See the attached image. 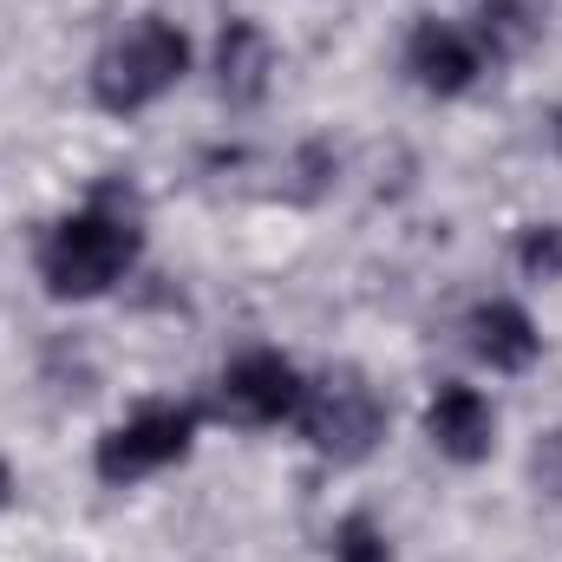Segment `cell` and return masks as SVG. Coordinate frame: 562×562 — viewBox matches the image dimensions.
I'll return each instance as SVG.
<instances>
[{"label": "cell", "mask_w": 562, "mask_h": 562, "mask_svg": "<svg viewBox=\"0 0 562 562\" xmlns=\"http://www.w3.org/2000/svg\"><path fill=\"white\" fill-rule=\"evenodd\" d=\"M144 249L138 216L112 210V203H86L72 216H59L40 243V281L53 301H99L112 294L119 281L132 276Z\"/></svg>", "instance_id": "1"}, {"label": "cell", "mask_w": 562, "mask_h": 562, "mask_svg": "<svg viewBox=\"0 0 562 562\" xmlns=\"http://www.w3.org/2000/svg\"><path fill=\"white\" fill-rule=\"evenodd\" d=\"M183 72H190V33L170 26V20H157V13H144L138 26H125L92 59V99L125 119V112L157 105Z\"/></svg>", "instance_id": "2"}, {"label": "cell", "mask_w": 562, "mask_h": 562, "mask_svg": "<svg viewBox=\"0 0 562 562\" xmlns=\"http://www.w3.org/2000/svg\"><path fill=\"white\" fill-rule=\"evenodd\" d=\"M294 425H301V438H307L321 458L360 464V458L386 438V406H380V393H373L360 373H327V380H307Z\"/></svg>", "instance_id": "3"}, {"label": "cell", "mask_w": 562, "mask_h": 562, "mask_svg": "<svg viewBox=\"0 0 562 562\" xmlns=\"http://www.w3.org/2000/svg\"><path fill=\"white\" fill-rule=\"evenodd\" d=\"M190 445H196V406H144V413L119 419L99 438L92 471H99L105 484H138L150 471L183 464Z\"/></svg>", "instance_id": "4"}, {"label": "cell", "mask_w": 562, "mask_h": 562, "mask_svg": "<svg viewBox=\"0 0 562 562\" xmlns=\"http://www.w3.org/2000/svg\"><path fill=\"white\" fill-rule=\"evenodd\" d=\"M301 393H307V380H301V367L276 353V347H249V353H236L229 367H223V386H216V400H223V413L243 425H281L301 413Z\"/></svg>", "instance_id": "5"}, {"label": "cell", "mask_w": 562, "mask_h": 562, "mask_svg": "<svg viewBox=\"0 0 562 562\" xmlns=\"http://www.w3.org/2000/svg\"><path fill=\"white\" fill-rule=\"evenodd\" d=\"M425 438L451 458V464H484L491 445H497V413L477 386H458L445 380L431 400H425Z\"/></svg>", "instance_id": "6"}, {"label": "cell", "mask_w": 562, "mask_h": 562, "mask_svg": "<svg viewBox=\"0 0 562 562\" xmlns=\"http://www.w3.org/2000/svg\"><path fill=\"white\" fill-rule=\"evenodd\" d=\"M406 72L419 79L431 99H458V92H471V86H477L484 53H477V40H471L464 26L419 20V26H413V40H406Z\"/></svg>", "instance_id": "7"}, {"label": "cell", "mask_w": 562, "mask_h": 562, "mask_svg": "<svg viewBox=\"0 0 562 562\" xmlns=\"http://www.w3.org/2000/svg\"><path fill=\"white\" fill-rule=\"evenodd\" d=\"M464 334H471V353L491 373H524L543 353V334H537V321H530L524 301H477L471 321H464Z\"/></svg>", "instance_id": "8"}, {"label": "cell", "mask_w": 562, "mask_h": 562, "mask_svg": "<svg viewBox=\"0 0 562 562\" xmlns=\"http://www.w3.org/2000/svg\"><path fill=\"white\" fill-rule=\"evenodd\" d=\"M276 79V40L256 20H229L216 33V92L229 105H262Z\"/></svg>", "instance_id": "9"}, {"label": "cell", "mask_w": 562, "mask_h": 562, "mask_svg": "<svg viewBox=\"0 0 562 562\" xmlns=\"http://www.w3.org/2000/svg\"><path fill=\"white\" fill-rule=\"evenodd\" d=\"M471 40H477V53L497 66V59H517V53L537 40V20H530L524 0H477V26H471Z\"/></svg>", "instance_id": "10"}, {"label": "cell", "mask_w": 562, "mask_h": 562, "mask_svg": "<svg viewBox=\"0 0 562 562\" xmlns=\"http://www.w3.org/2000/svg\"><path fill=\"white\" fill-rule=\"evenodd\" d=\"M334 562H393V543H386V530L367 517V510H353V517H340L334 524Z\"/></svg>", "instance_id": "11"}, {"label": "cell", "mask_w": 562, "mask_h": 562, "mask_svg": "<svg viewBox=\"0 0 562 562\" xmlns=\"http://www.w3.org/2000/svg\"><path fill=\"white\" fill-rule=\"evenodd\" d=\"M517 269H524L530 281H557L562 276V229L557 223L524 229V243H517Z\"/></svg>", "instance_id": "12"}, {"label": "cell", "mask_w": 562, "mask_h": 562, "mask_svg": "<svg viewBox=\"0 0 562 562\" xmlns=\"http://www.w3.org/2000/svg\"><path fill=\"white\" fill-rule=\"evenodd\" d=\"M530 477H537V491H543V497H557V504H562V425L537 438V451H530Z\"/></svg>", "instance_id": "13"}, {"label": "cell", "mask_w": 562, "mask_h": 562, "mask_svg": "<svg viewBox=\"0 0 562 562\" xmlns=\"http://www.w3.org/2000/svg\"><path fill=\"white\" fill-rule=\"evenodd\" d=\"M7 497H13V471L0 464V504H7Z\"/></svg>", "instance_id": "14"}]
</instances>
